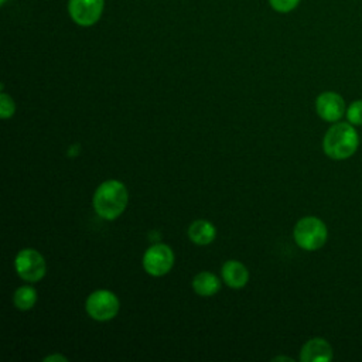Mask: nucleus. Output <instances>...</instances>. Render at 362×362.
I'll list each match as a JSON object with an SVG mask.
<instances>
[{
  "label": "nucleus",
  "mask_w": 362,
  "mask_h": 362,
  "mask_svg": "<svg viewBox=\"0 0 362 362\" xmlns=\"http://www.w3.org/2000/svg\"><path fill=\"white\" fill-rule=\"evenodd\" d=\"M359 137L354 127L349 123H337L332 124L322 140L324 153L332 160H345L349 158L358 148Z\"/></svg>",
  "instance_id": "nucleus-2"
},
{
  "label": "nucleus",
  "mask_w": 362,
  "mask_h": 362,
  "mask_svg": "<svg viewBox=\"0 0 362 362\" xmlns=\"http://www.w3.org/2000/svg\"><path fill=\"white\" fill-rule=\"evenodd\" d=\"M127 199L129 194L124 184L117 180H107L96 188L93 194V208L100 218L113 221L122 215Z\"/></svg>",
  "instance_id": "nucleus-1"
},
{
  "label": "nucleus",
  "mask_w": 362,
  "mask_h": 362,
  "mask_svg": "<svg viewBox=\"0 0 362 362\" xmlns=\"http://www.w3.org/2000/svg\"><path fill=\"white\" fill-rule=\"evenodd\" d=\"M6 3H7V0H0V4H1V6H4Z\"/></svg>",
  "instance_id": "nucleus-19"
},
{
  "label": "nucleus",
  "mask_w": 362,
  "mask_h": 362,
  "mask_svg": "<svg viewBox=\"0 0 362 362\" xmlns=\"http://www.w3.org/2000/svg\"><path fill=\"white\" fill-rule=\"evenodd\" d=\"M68 14L79 27L96 24L105 10V0H68Z\"/></svg>",
  "instance_id": "nucleus-6"
},
{
  "label": "nucleus",
  "mask_w": 362,
  "mask_h": 362,
  "mask_svg": "<svg viewBox=\"0 0 362 362\" xmlns=\"http://www.w3.org/2000/svg\"><path fill=\"white\" fill-rule=\"evenodd\" d=\"M192 288L198 296L209 297L219 291L221 281L211 272H199L192 280Z\"/></svg>",
  "instance_id": "nucleus-12"
},
{
  "label": "nucleus",
  "mask_w": 362,
  "mask_h": 362,
  "mask_svg": "<svg viewBox=\"0 0 362 362\" xmlns=\"http://www.w3.org/2000/svg\"><path fill=\"white\" fill-rule=\"evenodd\" d=\"M216 236L215 226L205 219L194 221L188 228V238L191 242L197 245H208L211 243Z\"/></svg>",
  "instance_id": "nucleus-11"
},
{
  "label": "nucleus",
  "mask_w": 362,
  "mask_h": 362,
  "mask_svg": "<svg viewBox=\"0 0 362 362\" xmlns=\"http://www.w3.org/2000/svg\"><path fill=\"white\" fill-rule=\"evenodd\" d=\"M14 267L17 274L25 281H38L45 276L47 266L42 255L35 249L27 247L17 253L14 259Z\"/></svg>",
  "instance_id": "nucleus-5"
},
{
  "label": "nucleus",
  "mask_w": 362,
  "mask_h": 362,
  "mask_svg": "<svg viewBox=\"0 0 362 362\" xmlns=\"http://www.w3.org/2000/svg\"><path fill=\"white\" fill-rule=\"evenodd\" d=\"M281 359H283V361H284V359H287V361H293V359H290V358H286V356H277V358H274L273 361H281Z\"/></svg>",
  "instance_id": "nucleus-18"
},
{
  "label": "nucleus",
  "mask_w": 362,
  "mask_h": 362,
  "mask_svg": "<svg viewBox=\"0 0 362 362\" xmlns=\"http://www.w3.org/2000/svg\"><path fill=\"white\" fill-rule=\"evenodd\" d=\"M294 240L304 250H317L324 246L328 230L325 223L315 216L301 218L294 226Z\"/></svg>",
  "instance_id": "nucleus-3"
},
{
  "label": "nucleus",
  "mask_w": 362,
  "mask_h": 362,
  "mask_svg": "<svg viewBox=\"0 0 362 362\" xmlns=\"http://www.w3.org/2000/svg\"><path fill=\"white\" fill-rule=\"evenodd\" d=\"M14 110H16V105H14V100L11 99V96L1 92V95H0V117L8 119L14 115Z\"/></svg>",
  "instance_id": "nucleus-16"
},
{
  "label": "nucleus",
  "mask_w": 362,
  "mask_h": 362,
  "mask_svg": "<svg viewBox=\"0 0 362 362\" xmlns=\"http://www.w3.org/2000/svg\"><path fill=\"white\" fill-rule=\"evenodd\" d=\"M119 298L109 290H96L89 294L85 303L86 313L96 321H109L119 313Z\"/></svg>",
  "instance_id": "nucleus-4"
},
{
  "label": "nucleus",
  "mask_w": 362,
  "mask_h": 362,
  "mask_svg": "<svg viewBox=\"0 0 362 362\" xmlns=\"http://www.w3.org/2000/svg\"><path fill=\"white\" fill-rule=\"evenodd\" d=\"M174 264V253L170 246L164 243H156L150 246L143 256L144 270L154 276L160 277L167 274Z\"/></svg>",
  "instance_id": "nucleus-7"
},
{
  "label": "nucleus",
  "mask_w": 362,
  "mask_h": 362,
  "mask_svg": "<svg viewBox=\"0 0 362 362\" xmlns=\"http://www.w3.org/2000/svg\"><path fill=\"white\" fill-rule=\"evenodd\" d=\"M223 281L232 288H242L249 280V272L246 266L238 260H228L221 269Z\"/></svg>",
  "instance_id": "nucleus-10"
},
{
  "label": "nucleus",
  "mask_w": 362,
  "mask_h": 362,
  "mask_svg": "<svg viewBox=\"0 0 362 362\" xmlns=\"http://www.w3.org/2000/svg\"><path fill=\"white\" fill-rule=\"evenodd\" d=\"M13 301H14V305L21 311L30 310L34 307L37 301V291L31 286H21L16 290Z\"/></svg>",
  "instance_id": "nucleus-13"
},
{
  "label": "nucleus",
  "mask_w": 362,
  "mask_h": 362,
  "mask_svg": "<svg viewBox=\"0 0 362 362\" xmlns=\"http://www.w3.org/2000/svg\"><path fill=\"white\" fill-rule=\"evenodd\" d=\"M346 117L351 124L362 126V99L354 100L346 109Z\"/></svg>",
  "instance_id": "nucleus-14"
},
{
  "label": "nucleus",
  "mask_w": 362,
  "mask_h": 362,
  "mask_svg": "<svg viewBox=\"0 0 362 362\" xmlns=\"http://www.w3.org/2000/svg\"><path fill=\"white\" fill-rule=\"evenodd\" d=\"M267 1H269V6L274 11L286 14V13H290V11L296 10L301 0H267Z\"/></svg>",
  "instance_id": "nucleus-15"
},
{
  "label": "nucleus",
  "mask_w": 362,
  "mask_h": 362,
  "mask_svg": "<svg viewBox=\"0 0 362 362\" xmlns=\"http://www.w3.org/2000/svg\"><path fill=\"white\" fill-rule=\"evenodd\" d=\"M44 361H66V358L62 355H51V356L44 358Z\"/></svg>",
  "instance_id": "nucleus-17"
},
{
  "label": "nucleus",
  "mask_w": 362,
  "mask_h": 362,
  "mask_svg": "<svg viewBox=\"0 0 362 362\" xmlns=\"http://www.w3.org/2000/svg\"><path fill=\"white\" fill-rule=\"evenodd\" d=\"M332 356V348L324 338H313L307 341L300 352L301 362H328Z\"/></svg>",
  "instance_id": "nucleus-9"
},
{
  "label": "nucleus",
  "mask_w": 362,
  "mask_h": 362,
  "mask_svg": "<svg viewBox=\"0 0 362 362\" xmlns=\"http://www.w3.org/2000/svg\"><path fill=\"white\" fill-rule=\"evenodd\" d=\"M315 109L321 119L337 122L345 113V102L342 96L335 92H322L315 100Z\"/></svg>",
  "instance_id": "nucleus-8"
}]
</instances>
